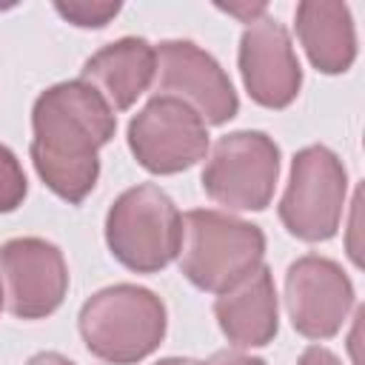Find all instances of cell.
Segmentation results:
<instances>
[{
  "mask_svg": "<svg viewBox=\"0 0 365 365\" xmlns=\"http://www.w3.org/2000/svg\"><path fill=\"white\" fill-rule=\"evenodd\" d=\"M117 117L108 103L86 80L48 86L31 108V163L46 182L68 205L83 202L100 177L97 151L114 137Z\"/></svg>",
  "mask_w": 365,
  "mask_h": 365,
  "instance_id": "1",
  "label": "cell"
},
{
  "mask_svg": "<svg viewBox=\"0 0 365 365\" xmlns=\"http://www.w3.org/2000/svg\"><path fill=\"white\" fill-rule=\"evenodd\" d=\"M86 348L108 365H134L154 354L165 336L163 299L140 285L120 282L91 294L77 317Z\"/></svg>",
  "mask_w": 365,
  "mask_h": 365,
  "instance_id": "2",
  "label": "cell"
},
{
  "mask_svg": "<svg viewBox=\"0 0 365 365\" xmlns=\"http://www.w3.org/2000/svg\"><path fill=\"white\" fill-rule=\"evenodd\" d=\"M180 271L208 294H222L262 265L265 234L259 225L214 208H194L182 217Z\"/></svg>",
  "mask_w": 365,
  "mask_h": 365,
  "instance_id": "3",
  "label": "cell"
},
{
  "mask_svg": "<svg viewBox=\"0 0 365 365\" xmlns=\"http://www.w3.org/2000/svg\"><path fill=\"white\" fill-rule=\"evenodd\" d=\"M106 242L120 265L137 274H157L177 259L182 214L154 182L123 191L106 214Z\"/></svg>",
  "mask_w": 365,
  "mask_h": 365,
  "instance_id": "4",
  "label": "cell"
},
{
  "mask_svg": "<svg viewBox=\"0 0 365 365\" xmlns=\"http://www.w3.org/2000/svg\"><path fill=\"white\" fill-rule=\"evenodd\" d=\"M345 194L348 174L342 160L325 145H308L291 160L279 220L291 237L302 242H325L342 222Z\"/></svg>",
  "mask_w": 365,
  "mask_h": 365,
  "instance_id": "5",
  "label": "cell"
},
{
  "mask_svg": "<svg viewBox=\"0 0 365 365\" xmlns=\"http://www.w3.org/2000/svg\"><path fill=\"white\" fill-rule=\"evenodd\" d=\"M279 177V148L265 131L220 137L202 168V191L228 211H262Z\"/></svg>",
  "mask_w": 365,
  "mask_h": 365,
  "instance_id": "6",
  "label": "cell"
},
{
  "mask_svg": "<svg viewBox=\"0 0 365 365\" xmlns=\"http://www.w3.org/2000/svg\"><path fill=\"white\" fill-rule=\"evenodd\" d=\"M128 148L151 174H180L208 154V125L185 103L154 94L128 123Z\"/></svg>",
  "mask_w": 365,
  "mask_h": 365,
  "instance_id": "7",
  "label": "cell"
},
{
  "mask_svg": "<svg viewBox=\"0 0 365 365\" xmlns=\"http://www.w3.org/2000/svg\"><path fill=\"white\" fill-rule=\"evenodd\" d=\"M157 74L154 88L163 97H174L200 114L205 125L228 123L237 108V91L222 66L191 40H163L154 46Z\"/></svg>",
  "mask_w": 365,
  "mask_h": 365,
  "instance_id": "8",
  "label": "cell"
},
{
  "mask_svg": "<svg viewBox=\"0 0 365 365\" xmlns=\"http://www.w3.org/2000/svg\"><path fill=\"white\" fill-rule=\"evenodd\" d=\"M3 305L17 319H43L54 314L68 291L66 257L54 242L17 237L0 245Z\"/></svg>",
  "mask_w": 365,
  "mask_h": 365,
  "instance_id": "9",
  "label": "cell"
},
{
  "mask_svg": "<svg viewBox=\"0 0 365 365\" xmlns=\"http://www.w3.org/2000/svg\"><path fill=\"white\" fill-rule=\"evenodd\" d=\"M285 308L297 334L331 339L354 308V285L334 259L305 254L285 271Z\"/></svg>",
  "mask_w": 365,
  "mask_h": 365,
  "instance_id": "10",
  "label": "cell"
},
{
  "mask_svg": "<svg viewBox=\"0 0 365 365\" xmlns=\"http://www.w3.org/2000/svg\"><path fill=\"white\" fill-rule=\"evenodd\" d=\"M240 74L245 91L262 108H288L302 86V68L285 26L268 14L248 23L240 37Z\"/></svg>",
  "mask_w": 365,
  "mask_h": 365,
  "instance_id": "11",
  "label": "cell"
},
{
  "mask_svg": "<svg viewBox=\"0 0 365 365\" xmlns=\"http://www.w3.org/2000/svg\"><path fill=\"white\" fill-rule=\"evenodd\" d=\"M157 74V51L143 37H120L83 63L86 80L108 103L111 111H125L148 91Z\"/></svg>",
  "mask_w": 365,
  "mask_h": 365,
  "instance_id": "12",
  "label": "cell"
},
{
  "mask_svg": "<svg viewBox=\"0 0 365 365\" xmlns=\"http://www.w3.org/2000/svg\"><path fill=\"white\" fill-rule=\"evenodd\" d=\"M214 317L234 348H262L279 331V308L274 277L265 265L248 274L234 288L217 294Z\"/></svg>",
  "mask_w": 365,
  "mask_h": 365,
  "instance_id": "13",
  "label": "cell"
},
{
  "mask_svg": "<svg viewBox=\"0 0 365 365\" xmlns=\"http://www.w3.org/2000/svg\"><path fill=\"white\" fill-rule=\"evenodd\" d=\"M297 37L322 74H342L356 60V31L354 17L345 3L328 0H302L294 11Z\"/></svg>",
  "mask_w": 365,
  "mask_h": 365,
  "instance_id": "14",
  "label": "cell"
},
{
  "mask_svg": "<svg viewBox=\"0 0 365 365\" xmlns=\"http://www.w3.org/2000/svg\"><path fill=\"white\" fill-rule=\"evenodd\" d=\"M54 11L68 20L77 29H103L111 17H117L120 3L114 0H68V3H54Z\"/></svg>",
  "mask_w": 365,
  "mask_h": 365,
  "instance_id": "15",
  "label": "cell"
},
{
  "mask_svg": "<svg viewBox=\"0 0 365 365\" xmlns=\"http://www.w3.org/2000/svg\"><path fill=\"white\" fill-rule=\"evenodd\" d=\"M26 191H29V182L20 160L14 157L11 148L0 145V214L14 211L26 200Z\"/></svg>",
  "mask_w": 365,
  "mask_h": 365,
  "instance_id": "16",
  "label": "cell"
},
{
  "mask_svg": "<svg viewBox=\"0 0 365 365\" xmlns=\"http://www.w3.org/2000/svg\"><path fill=\"white\" fill-rule=\"evenodd\" d=\"M197 365H265V362L259 356H248L240 351H217L205 362H197Z\"/></svg>",
  "mask_w": 365,
  "mask_h": 365,
  "instance_id": "17",
  "label": "cell"
},
{
  "mask_svg": "<svg viewBox=\"0 0 365 365\" xmlns=\"http://www.w3.org/2000/svg\"><path fill=\"white\" fill-rule=\"evenodd\" d=\"M297 365H342V359L334 351L322 348V345H311V348L302 351V356H299Z\"/></svg>",
  "mask_w": 365,
  "mask_h": 365,
  "instance_id": "18",
  "label": "cell"
},
{
  "mask_svg": "<svg viewBox=\"0 0 365 365\" xmlns=\"http://www.w3.org/2000/svg\"><path fill=\"white\" fill-rule=\"evenodd\" d=\"M220 9L234 14V17H240L242 23H254V20H259L268 11L265 3H231V6H220Z\"/></svg>",
  "mask_w": 365,
  "mask_h": 365,
  "instance_id": "19",
  "label": "cell"
},
{
  "mask_svg": "<svg viewBox=\"0 0 365 365\" xmlns=\"http://www.w3.org/2000/svg\"><path fill=\"white\" fill-rule=\"evenodd\" d=\"M26 365H74L71 359H66L63 354H57V351H43V354H34Z\"/></svg>",
  "mask_w": 365,
  "mask_h": 365,
  "instance_id": "20",
  "label": "cell"
},
{
  "mask_svg": "<svg viewBox=\"0 0 365 365\" xmlns=\"http://www.w3.org/2000/svg\"><path fill=\"white\" fill-rule=\"evenodd\" d=\"M157 365H197L194 359H182V356H168V359H160Z\"/></svg>",
  "mask_w": 365,
  "mask_h": 365,
  "instance_id": "21",
  "label": "cell"
},
{
  "mask_svg": "<svg viewBox=\"0 0 365 365\" xmlns=\"http://www.w3.org/2000/svg\"><path fill=\"white\" fill-rule=\"evenodd\" d=\"M0 308H3V288H0Z\"/></svg>",
  "mask_w": 365,
  "mask_h": 365,
  "instance_id": "22",
  "label": "cell"
}]
</instances>
